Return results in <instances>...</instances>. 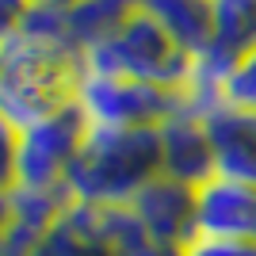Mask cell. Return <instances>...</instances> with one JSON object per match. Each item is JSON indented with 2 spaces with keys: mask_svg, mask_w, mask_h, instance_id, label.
<instances>
[{
  "mask_svg": "<svg viewBox=\"0 0 256 256\" xmlns=\"http://www.w3.org/2000/svg\"><path fill=\"white\" fill-rule=\"evenodd\" d=\"M84 54L65 42H38L20 31H0V122L23 130L73 104Z\"/></svg>",
  "mask_w": 256,
  "mask_h": 256,
  "instance_id": "cell-1",
  "label": "cell"
},
{
  "mask_svg": "<svg viewBox=\"0 0 256 256\" xmlns=\"http://www.w3.org/2000/svg\"><path fill=\"white\" fill-rule=\"evenodd\" d=\"M160 176V138L157 130H88L73 168L65 176V195L73 203L130 206L150 180Z\"/></svg>",
  "mask_w": 256,
  "mask_h": 256,
  "instance_id": "cell-2",
  "label": "cell"
},
{
  "mask_svg": "<svg viewBox=\"0 0 256 256\" xmlns=\"http://www.w3.org/2000/svg\"><path fill=\"white\" fill-rule=\"evenodd\" d=\"M88 118L76 104L58 107L23 130H4L8 142V180L31 192H65V176L88 138Z\"/></svg>",
  "mask_w": 256,
  "mask_h": 256,
  "instance_id": "cell-3",
  "label": "cell"
},
{
  "mask_svg": "<svg viewBox=\"0 0 256 256\" xmlns=\"http://www.w3.org/2000/svg\"><path fill=\"white\" fill-rule=\"evenodd\" d=\"M88 69H104V73H118L142 84H157L168 92H184L188 76H192V54H184L160 31V23L146 12H134L115 38H107L100 50L84 58Z\"/></svg>",
  "mask_w": 256,
  "mask_h": 256,
  "instance_id": "cell-4",
  "label": "cell"
},
{
  "mask_svg": "<svg viewBox=\"0 0 256 256\" xmlns=\"http://www.w3.org/2000/svg\"><path fill=\"white\" fill-rule=\"evenodd\" d=\"M73 104L80 107V115L88 118L92 130H146V126L157 130L164 118L180 111V92L84 65Z\"/></svg>",
  "mask_w": 256,
  "mask_h": 256,
  "instance_id": "cell-5",
  "label": "cell"
},
{
  "mask_svg": "<svg viewBox=\"0 0 256 256\" xmlns=\"http://www.w3.org/2000/svg\"><path fill=\"white\" fill-rule=\"evenodd\" d=\"M130 210L138 214V222L153 234L160 248L180 256L184 248L199 237L195 226V188L168 176H157L138 192V199L130 203Z\"/></svg>",
  "mask_w": 256,
  "mask_h": 256,
  "instance_id": "cell-6",
  "label": "cell"
},
{
  "mask_svg": "<svg viewBox=\"0 0 256 256\" xmlns=\"http://www.w3.org/2000/svg\"><path fill=\"white\" fill-rule=\"evenodd\" d=\"M195 226L199 237L256 241V184L214 176L195 188Z\"/></svg>",
  "mask_w": 256,
  "mask_h": 256,
  "instance_id": "cell-7",
  "label": "cell"
},
{
  "mask_svg": "<svg viewBox=\"0 0 256 256\" xmlns=\"http://www.w3.org/2000/svg\"><path fill=\"white\" fill-rule=\"evenodd\" d=\"M157 138H160V176L180 180L188 188H203L206 180H214V150L203 118L176 111L157 126Z\"/></svg>",
  "mask_w": 256,
  "mask_h": 256,
  "instance_id": "cell-8",
  "label": "cell"
},
{
  "mask_svg": "<svg viewBox=\"0 0 256 256\" xmlns=\"http://www.w3.org/2000/svg\"><path fill=\"white\" fill-rule=\"evenodd\" d=\"M203 126L214 150V176L256 184V115L218 104L203 115Z\"/></svg>",
  "mask_w": 256,
  "mask_h": 256,
  "instance_id": "cell-9",
  "label": "cell"
},
{
  "mask_svg": "<svg viewBox=\"0 0 256 256\" xmlns=\"http://www.w3.org/2000/svg\"><path fill=\"white\" fill-rule=\"evenodd\" d=\"M138 8L160 23V31L184 54H203L214 34V0H138Z\"/></svg>",
  "mask_w": 256,
  "mask_h": 256,
  "instance_id": "cell-10",
  "label": "cell"
},
{
  "mask_svg": "<svg viewBox=\"0 0 256 256\" xmlns=\"http://www.w3.org/2000/svg\"><path fill=\"white\" fill-rule=\"evenodd\" d=\"M38 256H111L104 241V226H100V210L69 199L62 218L42 237Z\"/></svg>",
  "mask_w": 256,
  "mask_h": 256,
  "instance_id": "cell-11",
  "label": "cell"
},
{
  "mask_svg": "<svg viewBox=\"0 0 256 256\" xmlns=\"http://www.w3.org/2000/svg\"><path fill=\"white\" fill-rule=\"evenodd\" d=\"M138 12V0H73L65 16H69V38L80 54H92L115 38V31Z\"/></svg>",
  "mask_w": 256,
  "mask_h": 256,
  "instance_id": "cell-12",
  "label": "cell"
},
{
  "mask_svg": "<svg viewBox=\"0 0 256 256\" xmlns=\"http://www.w3.org/2000/svg\"><path fill=\"white\" fill-rule=\"evenodd\" d=\"M100 226H104V241H107V252L111 256H176L153 241V234L138 222V214L130 206H107V210H100Z\"/></svg>",
  "mask_w": 256,
  "mask_h": 256,
  "instance_id": "cell-13",
  "label": "cell"
},
{
  "mask_svg": "<svg viewBox=\"0 0 256 256\" xmlns=\"http://www.w3.org/2000/svg\"><path fill=\"white\" fill-rule=\"evenodd\" d=\"M222 104L256 115V46H248L222 80Z\"/></svg>",
  "mask_w": 256,
  "mask_h": 256,
  "instance_id": "cell-14",
  "label": "cell"
},
{
  "mask_svg": "<svg viewBox=\"0 0 256 256\" xmlns=\"http://www.w3.org/2000/svg\"><path fill=\"white\" fill-rule=\"evenodd\" d=\"M180 256H256V241H226V237H195Z\"/></svg>",
  "mask_w": 256,
  "mask_h": 256,
  "instance_id": "cell-15",
  "label": "cell"
},
{
  "mask_svg": "<svg viewBox=\"0 0 256 256\" xmlns=\"http://www.w3.org/2000/svg\"><path fill=\"white\" fill-rule=\"evenodd\" d=\"M27 4H46V8H69L73 0H27Z\"/></svg>",
  "mask_w": 256,
  "mask_h": 256,
  "instance_id": "cell-16",
  "label": "cell"
}]
</instances>
